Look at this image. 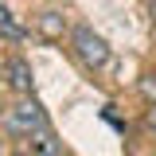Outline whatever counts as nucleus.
<instances>
[{
    "label": "nucleus",
    "mask_w": 156,
    "mask_h": 156,
    "mask_svg": "<svg viewBox=\"0 0 156 156\" xmlns=\"http://www.w3.org/2000/svg\"><path fill=\"white\" fill-rule=\"evenodd\" d=\"M4 74H8V86H12L16 94H31V86H35V70H31L27 58H8Z\"/></svg>",
    "instance_id": "obj_3"
},
{
    "label": "nucleus",
    "mask_w": 156,
    "mask_h": 156,
    "mask_svg": "<svg viewBox=\"0 0 156 156\" xmlns=\"http://www.w3.org/2000/svg\"><path fill=\"white\" fill-rule=\"evenodd\" d=\"M4 129L12 136H31L43 133L47 129V113H43V105L39 101H31V98H23V101H16L12 109H8V117H4Z\"/></svg>",
    "instance_id": "obj_1"
},
{
    "label": "nucleus",
    "mask_w": 156,
    "mask_h": 156,
    "mask_svg": "<svg viewBox=\"0 0 156 156\" xmlns=\"http://www.w3.org/2000/svg\"><path fill=\"white\" fill-rule=\"evenodd\" d=\"M23 35H27V27L16 20V12L0 4V39H8V43H20Z\"/></svg>",
    "instance_id": "obj_4"
},
{
    "label": "nucleus",
    "mask_w": 156,
    "mask_h": 156,
    "mask_svg": "<svg viewBox=\"0 0 156 156\" xmlns=\"http://www.w3.org/2000/svg\"><path fill=\"white\" fill-rule=\"evenodd\" d=\"M148 121H152V129H156V109H152V117H148Z\"/></svg>",
    "instance_id": "obj_7"
},
{
    "label": "nucleus",
    "mask_w": 156,
    "mask_h": 156,
    "mask_svg": "<svg viewBox=\"0 0 156 156\" xmlns=\"http://www.w3.org/2000/svg\"><path fill=\"white\" fill-rule=\"evenodd\" d=\"M70 43H74V55L82 58V66L101 70V66L109 62V43L98 35L90 23H78V27H74V35H70Z\"/></svg>",
    "instance_id": "obj_2"
},
{
    "label": "nucleus",
    "mask_w": 156,
    "mask_h": 156,
    "mask_svg": "<svg viewBox=\"0 0 156 156\" xmlns=\"http://www.w3.org/2000/svg\"><path fill=\"white\" fill-rule=\"evenodd\" d=\"M27 144H31V156H58V140H55V133H51V129L35 133Z\"/></svg>",
    "instance_id": "obj_5"
},
{
    "label": "nucleus",
    "mask_w": 156,
    "mask_h": 156,
    "mask_svg": "<svg viewBox=\"0 0 156 156\" xmlns=\"http://www.w3.org/2000/svg\"><path fill=\"white\" fill-rule=\"evenodd\" d=\"M62 27H66V20H62V12H55V8L39 16V31H43L47 39H58V35H62Z\"/></svg>",
    "instance_id": "obj_6"
}]
</instances>
